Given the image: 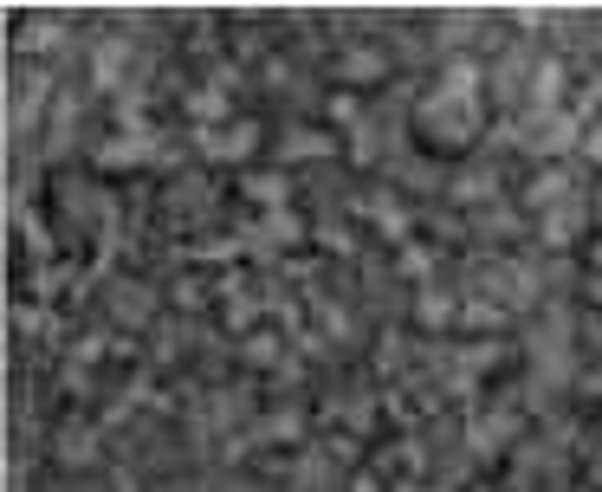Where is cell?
Listing matches in <instances>:
<instances>
[{
	"label": "cell",
	"mask_w": 602,
	"mask_h": 492,
	"mask_svg": "<svg viewBox=\"0 0 602 492\" xmlns=\"http://www.w3.org/2000/svg\"><path fill=\"white\" fill-rule=\"evenodd\" d=\"M344 72H350V78H382V59H369V52H357V59H350Z\"/></svg>",
	"instance_id": "cell-4"
},
{
	"label": "cell",
	"mask_w": 602,
	"mask_h": 492,
	"mask_svg": "<svg viewBox=\"0 0 602 492\" xmlns=\"http://www.w3.org/2000/svg\"><path fill=\"white\" fill-rule=\"evenodd\" d=\"M201 149H208V156H221V162H240V156H253V149H259V130H253V123H227V130H208V136H201Z\"/></svg>",
	"instance_id": "cell-1"
},
{
	"label": "cell",
	"mask_w": 602,
	"mask_h": 492,
	"mask_svg": "<svg viewBox=\"0 0 602 492\" xmlns=\"http://www.w3.org/2000/svg\"><path fill=\"white\" fill-rule=\"evenodd\" d=\"M143 136H123V143H111V149H104V169H136V162H143Z\"/></svg>",
	"instance_id": "cell-2"
},
{
	"label": "cell",
	"mask_w": 602,
	"mask_h": 492,
	"mask_svg": "<svg viewBox=\"0 0 602 492\" xmlns=\"http://www.w3.org/2000/svg\"><path fill=\"white\" fill-rule=\"evenodd\" d=\"M369 221H382V227H389V234H408V221H402V214H395V201H376V208H369Z\"/></svg>",
	"instance_id": "cell-3"
},
{
	"label": "cell",
	"mask_w": 602,
	"mask_h": 492,
	"mask_svg": "<svg viewBox=\"0 0 602 492\" xmlns=\"http://www.w3.org/2000/svg\"><path fill=\"white\" fill-rule=\"evenodd\" d=\"M421 324H447V298H421Z\"/></svg>",
	"instance_id": "cell-5"
}]
</instances>
